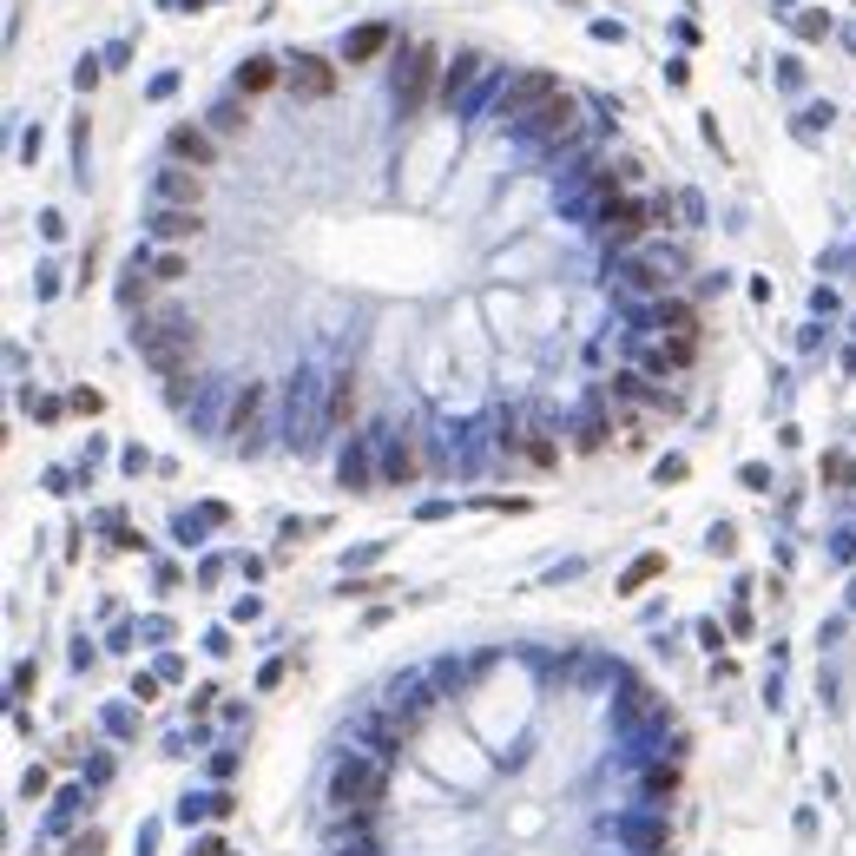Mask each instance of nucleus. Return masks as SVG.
Returning a JSON list of instances; mask_svg holds the SVG:
<instances>
[{
	"instance_id": "1",
	"label": "nucleus",
	"mask_w": 856,
	"mask_h": 856,
	"mask_svg": "<svg viewBox=\"0 0 856 856\" xmlns=\"http://www.w3.org/2000/svg\"><path fill=\"white\" fill-rule=\"evenodd\" d=\"M132 343H139V356L159 369V376H178V369L191 363V349H198V330H191V317H178V310H152V317H139Z\"/></svg>"
},
{
	"instance_id": "2",
	"label": "nucleus",
	"mask_w": 856,
	"mask_h": 856,
	"mask_svg": "<svg viewBox=\"0 0 856 856\" xmlns=\"http://www.w3.org/2000/svg\"><path fill=\"white\" fill-rule=\"evenodd\" d=\"M382 797V764L376 758H343L330 771V804L343 817H369V804Z\"/></svg>"
},
{
	"instance_id": "3",
	"label": "nucleus",
	"mask_w": 856,
	"mask_h": 856,
	"mask_svg": "<svg viewBox=\"0 0 856 856\" xmlns=\"http://www.w3.org/2000/svg\"><path fill=\"white\" fill-rule=\"evenodd\" d=\"M659 218V211H646V205H626V198H619V205H606V218H600V231H606V244H619V251H626V244H639L646 238V224Z\"/></svg>"
},
{
	"instance_id": "4",
	"label": "nucleus",
	"mask_w": 856,
	"mask_h": 856,
	"mask_svg": "<svg viewBox=\"0 0 856 856\" xmlns=\"http://www.w3.org/2000/svg\"><path fill=\"white\" fill-rule=\"evenodd\" d=\"M257 435H264V382H244V396L231 402V442L257 448Z\"/></svg>"
},
{
	"instance_id": "5",
	"label": "nucleus",
	"mask_w": 856,
	"mask_h": 856,
	"mask_svg": "<svg viewBox=\"0 0 856 856\" xmlns=\"http://www.w3.org/2000/svg\"><path fill=\"white\" fill-rule=\"evenodd\" d=\"M290 93L297 99H330L336 93V66L317 60V53H303V60L290 66Z\"/></svg>"
},
{
	"instance_id": "6",
	"label": "nucleus",
	"mask_w": 856,
	"mask_h": 856,
	"mask_svg": "<svg viewBox=\"0 0 856 856\" xmlns=\"http://www.w3.org/2000/svg\"><path fill=\"white\" fill-rule=\"evenodd\" d=\"M428 86H435V47H415V60H409V80H402V112H422Z\"/></svg>"
},
{
	"instance_id": "7",
	"label": "nucleus",
	"mask_w": 856,
	"mask_h": 856,
	"mask_svg": "<svg viewBox=\"0 0 856 856\" xmlns=\"http://www.w3.org/2000/svg\"><path fill=\"white\" fill-rule=\"evenodd\" d=\"M540 132H547V139L554 145H567V139H580V106H573L567 93L554 99V106H540Z\"/></svg>"
},
{
	"instance_id": "8",
	"label": "nucleus",
	"mask_w": 856,
	"mask_h": 856,
	"mask_svg": "<svg viewBox=\"0 0 856 856\" xmlns=\"http://www.w3.org/2000/svg\"><path fill=\"white\" fill-rule=\"evenodd\" d=\"M152 231H159L165 244H185V238H198V231H205V218H198L191 205H165L159 218H152Z\"/></svg>"
},
{
	"instance_id": "9",
	"label": "nucleus",
	"mask_w": 856,
	"mask_h": 856,
	"mask_svg": "<svg viewBox=\"0 0 856 856\" xmlns=\"http://www.w3.org/2000/svg\"><path fill=\"white\" fill-rule=\"evenodd\" d=\"M554 99H560V93H554V80H547V73H527V80L514 86L508 99H501V112L514 119V112H527V106H554Z\"/></svg>"
},
{
	"instance_id": "10",
	"label": "nucleus",
	"mask_w": 856,
	"mask_h": 856,
	"mask_svg": "<svg viewBox=\"0 0 856 856\" xmlns=\"http://www.w3.org/2000/svg\"><path fill=\"white\" fill-rule=\"evenodd\" d=\"M159 191H165V205H191V211H198V198H205V178H198V172H165Z\"/></svg>"
},
{
	"instance_id": "11",
	"label": "nucleus",
	"mask_w": 856,
	"mask_h": 856,
	"mask_svg": "<svg viewBox=\"0 0 856 856\" xmlns=\"http://www.w3.org/2000/svg\"><path fill=\"white\" fill-rule=\"evenodd\" d=\"M172 152H178V159H191V165H218V145H211L205 132H191V126L172 132Z\"/></svg>"
},
{
	"instance_id": "12",
	"label": "nucleus",
	"mask_w": 856,
	"mask_h": 856,
	"mask_svg": "<svg viewBox=\"0 0 856 856\" xmlns=\"http://www.w3.org/2000/svg\"><path fill=\"white\" fill-rule=\"evenodd\" d=\"M349 415H356V376H336V389H330V409H323V422H330V428H343Z\"/></svg>"
},
{
	"instance_id": "13",
	"label": "nucleus",
	"mask_w": 856,
	"mask_h": 856,
	"mask_svg": "<svg viewBox=\"0 0 856 856\" xmlns=\"http://www.w3.org/2000/svg\"><path fill=\"white\" fill-rule=\"evenodd\" d=\"M415 475H422V455H415V442H396V448H389V481H396V488H409Z\"/></svg>"
},
{
	"instance_id": "14",
	"label": "nucleus",
	"mask_w": 856,
	"mask_h": 856,
	"mask_svg": "<svg viewBox=\"0 0 856 856\" xmlns=\"http://www.w3.org/2000/svg\"><path fill=\"white\" fill-rule=\"evenodd\" d=\"M659 323H666L679 343H698V317L685 310V303H659Z\"/></svg>"
},
{
	"instance_id": "15",
	"label": "nucleus",
	"mask_w": 856,
	"mask_h": 856,
	"mask_svg": "<svg viewBox=\"0 0 856 856\" xmlns=\"http://www.w3.org/2000/svg\"><path fill=\"white\" fill-rule=\"evenodd\" d=\"M382 40H389L382 27H363L356 40H349V60H369V53H382Z\"/></svg>"
},
{
	"instance_id": "16",
	"label": "nucleus",
	"mask_w": 856,
	"mask_h": 856,
	"mask_svg": "<svg viewBox=\"0 0 856 856\" xmlns=\"http://www.w3.org/2000/svg\"><path fill=\"white\" fill-rule=\"evenodd\" d=\"M264 86H277V66H270V60H251V66H244V93H264Z\"/></svg>"
},
{
	"instance_id": "17",
	"label": "nucleus",
	"mask_w": 856,
	"mask_h": 856,
	"mask_svg": "<svg viewBox=\"0 0 856 856\" xmlns=\"http://www.w3.org/2000/svg\"><path fill=\"white\" fill-rule=\"evenodd\" d=\"M211 132H218V139L244 132V106H218V112H211Z\"/></svg>"
},
{
	"instance_id": "18",
	"label": "nucleus",
	"mask_w": 856,
	"mask_h": 856,
	"mask_svg": "<svg viewBox=\"0 0 856 856\" xmlns=\"http://www.w3.org/2000/svg\"><path fill=\"white\" fill-rule=\"evenodd\" d=\"M521 448H527V461H540V468H547V461H554V442H547V435H540V428H534V435H527V442H521Z\"/></svg>"
},
{
	"instance_id": "19",
	"label": "nucleus",
	"mask_w": 856,
	"mask_h": 856,
	"mask_svg": "<svg viewBox=\"0 0 856 856\" xmlns=\"http://www.w3.org/2000/svg\"><path fill=\"white\" fill-rule=\"evenodd\" d=\"M159 284H172V277H185V257H159V270H152Z\"/></svg>"
}]
</instances>
